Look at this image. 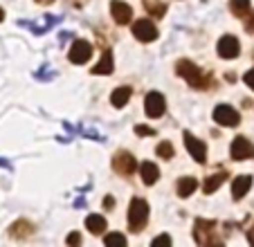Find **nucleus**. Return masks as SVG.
Here are the masks:
<instances>
[{
	"label": "nucleus",
	"instance_id": "1",
	"mask_svg": "<svg viewBox=\"0 0 254 247\" xmlns=\"http://www.w3.org/2000/svg\"><path fill=\"white\" fill-rule=\"evenodd\" d=\"M193 241L198 245H221V238H218V225L214 220H202L198 218L193 223Z\"/></svg>",
	"mask_w": 254,
	"mask_h": 247
},
{
	"label": "nucleus",
	"instance_id": "2",
	"mask_svg": "<svg viewBox=\"0 0 254 247\" xmlns=\"http://www.w3.org/2000/svg\"><path fill=\"white\" fill-rule=\"evenodd\" d=\"M176 72H178L180 76H183V79H187V81H189V86H191V88H200V90L209 88V76H202V72L198 70V67L193 65L191 61H187V59L178 61Z\"/></svg>",
	"mask_w": 254,
	"mask_h": 247
},
{
	"label": "nucleus",
	"instance_id": "3",
	"mask_svg": "<svg viewBox=\"0 0 254 247\" xmlns=\"http://www.w3.org/2000/svg\"><path fill=\"white\" fill-rule=\"evenodd\" d=\"M149 223V204L142 198H133L128 207V227L130 232H142L144 225Z\"/></svg>",
	"mask_w": 254,
	"mask_h": 247
},
{
	"label": "nucleus",
	"instance_id": "4",
	"mask_svg": "<svg viewBox=\"0 0 254 247\" xmlns=\"http://www.w3.org/2000/svg\"><path fill=\"white\" fill-rule=\"evenodd\" d=\"M133 36L142 43H153L158 38V27L151 23L149 18H142V20H135L133 23Z\"/></svg>",
	"mask_w": 254,
	"mask_h": 247
},
{
	"label": "nucleus",
	"instance_id": "5",
	"mask_svg": "<svg viewBox=\"0 0 254 247\" xmlns=\"http://www.w3.org/2000/svg\"><path fill=\"white\" fill-rule=\"evenodd\" d=\"M214 122L221 124V126L232 128V126H239V124H241V115L236 113L232 106L221 104V106H216V108H214Z\"/></svg>",
	"mask_w": 254,
	"mask_h": 247
},
{
	"label": "nucleus",
	"instance_id": "6",
	"mask_svg": "<svg viewBox=\"0 0 254 247\" xmlns=\"http://www.w3.org/2000/svg\"><path fill=\"white\" fill-rule=\"evenodd\" d=\"M183 137H185V146H187L189 155H191L193 160L198 162V164H205V160H207V146H205V142H202V139H198V137H193L189 130H185Z\"/></svg>",
	"mask_w": 254,
	"mask_h": 247
},
{
	"label": "nucleus",
	"instance_id": "7",
	"mask_svg": "<svg viewBox=\"0 0 254 247\" xmlns=\"http://www.w3.org/2000/svg\"><path fill=\"white\" fill-rule=\"evenodd\" d=\"M230 155H232V160H236V162L250 160V157H254V144L250 142L248 137H236L230 146Z\"/></svg>",
	"mask_w": 254,
	"mask_h": 247
},
{
	"label": "nucleus",
	"instance_id": "8",
	"mask_svg": "<svg viewBox=\"0 0 254 247\" xmlns=\"http://www.w3.org/2000/svg\"><path fill=\"white\" fill-rule=\"evenodd\" d=\"M113 169H115L120 176H130V173L137 169V162H135V157L130 155L128 151H120L113 157Z\"/></svg>",
	"mask_w": 254,
	"mask_h": 247
},
{
	"label": "nucleus",
	"instance_id": "9",
	"mask_svg": "<svg viewBox=\"0 0 254 247\" xmlns=\"http://www.w3.org/2000/svg\"><path fill=\"white\" fill-rule=\"evenodd\" d=\"M90 57H92V45L88 43V41H74L70 48V54H67V59H70L72 63H77V65L88 63Z\"/></svg>",
	"mask_w": 254,
	"mask_h": 247
},
{
	"label": "nucleus",
	"instance_id": "10",
	"mask_svg": "<svg viewBox=\"0 0 254 247\" xmlns=\"http://www.w3.org/2000/svg\"><path fill=\"white\" fill-rule=\"evenodd\" d=\"M144 110H146V115H149L151 119L162 117L164 110H167L164 97L160 95V92H149V95H146V99H144Z\"/></svg>",
	"mask_w": 254,
	"mask_h": 247
},
{
	"label": "nucleus",
	"instance_id": "11",
	"mask_svg": "<svg viewBox=\"0 0 254 247\" xmlns=\"http://www.w3.org/2000/svg\"><path fill=\"white\" fill-rule=\"evenodd\" d=\"M239 52H241V43H239V38H234L232 34H227V36H223L218 41V54H221V59H236Z\"/></svg>",
	"mask_w": 254,
	"mask_h": 247
},
{
	"label": "nucleus",
	"instance_id": "12",
	"mask_svg": "<svg viewBox=\"0 0 254 247\" xmlns=\"http://www.w3.org/2000/svg\"><path fill=\"white\" fill-rule=\"evenodd\" d=\"M111 14H113V20H115L117 25H126V23H130V18H133L130 5L122 2V0H113L111 2Z\"/></svg>",
	"mask_w": 254,
	"mask_h": 247
},
{
	"label": "nucleus",
	"instance_id": "13",
	"mask_svg": "<svg viewBox=\"0 0 254 247\" xmlns=\"http://www.w3.org/2000/svg\"><path fill=\"white\" fill-rule=\"evenodd\" d=\"M250 186H252V176H239V178H234V182H232V198L241 200L250 191Z\"/></svg>",
	"mask_w": 254,
	"mask_h": 247
},
{
	"label": "nucleus",
	"instance_id": "14",
	"mask_svg": "<svg viewBox=\"0 0 254 247\" xmlns=\"http://www.w3.org/2000/svg\"><path fill=\"white\" fill-rule=\"evenodd\" d=\"M32 234H34V225L29 223V220H16V223L9 227V236L11 238H18V241L29 238Z\"/></svg>",
	"mask_w": 254,
	"mask_h": 247
},
{
	"label": "nucleus",
	"instance_id": "15",
	"mask_svg": "<svg viewBox=\"0 0 254 247\" xmlns=\"http://www.w3.org/2000/svg\"><path fill=\"white\" fill-rule=\"evenodd\" d=\"M139 178H142V182L144 185H155L158 182V178H160V169L155 167L153 162H144L142 167H139Z\"/></svg>",
	"mask_w": 254,
	"mask_h": 247
},
{
	"label": "nucleus",
	"instance_id": "16",
	"mask_svg": "<svg viewBox=\"0 0 254 247\" xmlns=\"http://www.w3.org/2000/svg\"><path fill=\"white\" fill-rule=\"evenodd\" d=\"M196 186H198V182H196V178H191V176H187V178H180L178 180V195L180 198H189V195L196 191Z\"/></svg>",
	"mask_w": 254,
	"mask_h": 247
},
{
	"label": "nucleus",
	"instance_id": "17",
	"mask_svg": "<svg viewBox=\"0 0 254 247\" xmlns=\"http://www.w3.org/2000/svg\"><path fill=\"white\" fill-rule=\"evenodd\" d=\"M111 72H113V54L111 50H104L101 61L92 67V74H111Z\"/></svg>",
	"mask_w": 254,
	"mask_h": 247
},
{
	"label": "nucleus",
	"instance_id": "18",
	"mask_svg": "<svg viewBox=\"0 0 254 247\" xmlns=\"http://www.w3.org/2000/svg\"><path fill=\"white\" fill-rule=\"evenodd\" d=\"M128 99H130V88L128 86L117 88V90H113V95H111V104L115 106V108H124V106L128 104Z\"/></svg>",
	"mask_w": 254,
	"mask_h": 247
},
{
	"label": "nucleus",
	"instance_id": "19",
	"mask_svg": "<svg viewBox=\"0 0 254 247\" xmlns=\"http://www.w3.org/2000/svg\"><path fill=\"white\" fill-rule=\"evenodd\" d=\"M86 227L90 229L92 234H101L106 229V218L104 216H99V214H90L86 218Z\"/></svg>",
	"mask_w": 254,
	"mask_h": 247
},
{
	"label": "nucleus",
	"instance_id": "20",
	"mask_svg": "<svg viewBox=\"0 0 254 247\" xmlns=\"http://www.w3.org/2000/svg\"><path fill=\"white\" fill-rule=\"evenodd\" d=\"M225 178H227V173H214V176H209L207 178V182H205V186H202L205 193H214V191L225 182Z\"/></svg>",
	"mask_w": 254,
	"mask_h": 247
},
{
	"label": "nucleus",
	"instance_id": "21",
	"mask_svg": "<svg viewBox=\"0 0 254 247\" xmlns=\"http://www.w3.org/2000/svg\"><path fill=\"white\" fill-rule=\"evenodd\" d=\"M144 9L149 11V14H153L155 18H162L164 11H167V5H162L158 0H144Z\"/></svg>",
	"mask_w": 254,
	"mask_h": 247
},
{
	"label": "nucleus",
	"instance_id": "22",
	"mask_svg": "<svg viewBox=\"0 0 254 247\" xmlns=\"http://www.w3.org/2000/svg\"><path fill=\"white\" fill-rule=\"evenodd\" d=\"M230 9L234 16L243 18V16L250 11V0H230Z\"/></svg>",
	"mask_w": 254,
	"mask_h": 247
},
{
	"label": "nucleus",
	"instance_id": "23",
	"mask_svg": "<svg viewBox=\"0 0 254 247\" xmlns=\"http://www.w3.org/2000/svg\"><path fill=\"white\" fill-rule=\"evenodd\" d=\"M104 243H106V245H108V247H124L126 245V236H124V234H108V236H106L104 238Z\"/></svg>",
	"mask_w": 254,
	"mask_h": 247
},
{
	"label": "nucleus",
	"instance_id": "24",
	"mask_svg": "<svg viewBox=\"0 0 254 247\" xmlns=\"http://www.w3.org/2000/svg\"><path fill=\"white\" fill-rule=\"evenodd\" d=\"M155 153H158L162 160H171V157H173V146H171V142H160L158 146H155Z\"/></svg>",
	"mask_w": 254,
	"mask_h": 247
},
{
	"label": "nucleus",
	"instance_id": "25",
	"mask_svg": "<svg viewBox=\"0 0 254 247\" xmlns=\"http://www.w3.org/2000/svg\"><path fill=\"white\" fill-rule=\"evenodd\" d=\"M151 245H153V247H160V245H164V247H171V236H167V234H162V236H155Z\"/></svg>",
	"mask_w": 254,
	"mask_h": 247
},
{
	"label": "nucleus",
	"instance_id": "26",
	"mask_svg": "<svg viewBox=\"0 0 254 247\" xmlns=\"http://www.w3.org/2000/svg\"><path fill=\"white\" fill-rule=\"evenodd\" d=\"M243 81H245V86H248V88H252V90H254V67H252V70H250V72H245Z\"/></svg>",
	"mask_w": 254,
	"mask_h": 247
},
{
	"label": "nucleus",
	"instance_id": "27",
	"mask_svg": "<svg viewBox=\"0 0 254 247\" xmlns=\"http://www.w3.org/2000/svg\"><path fill=\"white\" fill-rule=\"evenodd\" d=\"M135 133L137 135H155V130L149 128V126H135Z\"/></svg>",
	"mask_w": 254,
	"mask_h": 247
},
{
	"label": "nucleus",
	"instance_id": "28",
	"mask_svg": "<svg viewBox=\"0 0 254 247\" xmlns=\"http://www.w3.org/2000/svg\"><path fill=\"white\" fill-rule=\"evenodd\" d=\"M65 241H67V245H79V243H81V236H79V234H70Z\"/></svg>",
	"mask_w": 254,
	"mask_h": 247
},
{
	"label": "nucleus",
	"instance_id": "29",
	"mask_svg": "<svg viewBox=\"0 0 254 247\" xmlns=\"http://www.w3.org/2000/svg\"><path fill=\"white\" fill-rule=\"evenodd\" d=\"M245 29H248L250 34L254 32V14H252V18H248V20H245Z\"/></svg>",
	"mask_w": 254,
	"mask_h": 247
},
{
	"label": "nucleus",
	"instance_id": "30",
	"mask_svg": "<svg viewBox=\"0 0 254 247\" xmlns=\"http://www.w3.org/2000/svg\"><path fill=\"white\" fill-rule=\"evenodd\" d=\"M248 241H250V243H252V245H254V225H252V227L248 229Z\"/></svg>",
	"mask_w": 254,
	"mask_h": 247
},
{
	"label": "nucleus",
	"instance_id": "31",
	"mask_svg": "<svg viewBox=\"0 0 254 247\" xmlns=\"http://www.w3.org/2000/svg\"><path fill=\"white\" fill-rule=\"evenodd\" d=\"M113 204H115V200L113 198H104V207H113Z\"/></svg>",
	"mask_w": 254,
	"mask_h": 247
},
{
	"label": "nucleus",
	"instance_id": "32",
	"mask_svg": "<svg viewBox=\"0 0 254 247\" xmlns=\"http://www.w3.org/2000/svg\"><path fill=\"white\" fill-rule=\"evenodd\" d=\"M36 2H39V5H52L54 0H36Z\"/></svg>",
	"mask_w": 254,
	"mask_h": 247
},
{
	"label": "nucleus",
	"instance_id": "33",
	"mask_svg": "<svg viewBox=\"0 0 254 247\" xmlns=\"http://www.w3.org/2000/svg\"><path fill=\"white\" fill-rule=\"evenodd\" d=\"M5 20V11H2V7H0V23Z\"/></svg>",
	"mask_w": 254,
	"mask_h": 247
}]
</instances>
